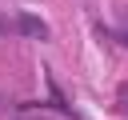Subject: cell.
Returning a JSON list of instances; mask_svg holds the SVG:
<instances>
[{
  "label": "cell",
  "instance_id": "6da1fadb",
  "mask_svg": "<svg viewBox=\"0 0 128 120\" xmlns=\"http://www.w3.org/2000/svg\"><path fill=\"white\" fill-rule=\"evenodd\" d=\"M16 32L36 36V40H48V24H44L40 16H28V12H20V16H16Z\"/></svg>",
  "mask_w": 128,
  "mask_h": 120
}]
</instances>
